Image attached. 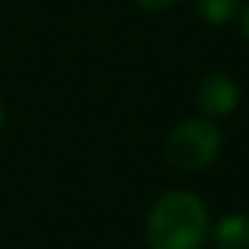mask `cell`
<instances>
[{
	"mask_svg": "<svg viewBox=\"0 0 249 249\" xmlns=\"http://www.w3.org/2000/svg\"><path fill=\"white\" fill-rule=\"evenodd\" d=\"M3 121H6V110H3V105H0V129H3Z\"/></svg>",
	"mask_w": 249,
	"mask_h": 249,
	"instance_id": "8",
	"label": "cell"
},
{
	"mask_svg": "<svg viewBox=\"0 0 249 249\" xmlns=\"http://www.w3.org/2000/svg\"><path fill=\"white\" fill-rule=\"evenodd\" d=\"M140 8H145V11H163V8L174 6L177 0H134Z\"/></svg>",
	"mask_w": 249,
	"mask_h": 249,
	"instance_id": "6",
	"label": "cell"
},
{
	"mask_svg": "<svg viewBox=\"0 0 249 249\" xmlns=\"http://www.w3.org/2000/svg\"><path fill=\"white\" fill-rule=\"evenodd\" d=\"M198 14L212 24H225L238 11V0H196Z\"/></svg>",
	"mask_w": 249,
	"mask_h": 249,
	"instance_id": "5",
	"label": "cell"
},
{
	"mask_svg": "<svg viewBox=\"0 0 249 249\" xmlns=\"http://www.w3.org/2000/svg\"><path fill=\"white\" fill-rule=\"evenodd\" d=\"M222 147V137L214 124L201 118L182 121L166 137V161L179 172H198L209 166Z\"/></svg>",
	"mask_w": 249,
	"mask_h": 249,
	"instance_id": "2",
	"label": "cell"
},
{
	"mask_svg": "<svg viewBox=\"0 0 249 249\" xmlns=\"http://www.w3.org/2000/svg\"><path fill=\"white\" fill-rule=\"evenodd\" d=\"M244 33H247V40H249V6L244 11Z\"/></svg>",
	"mask_w": 249,
	"mask_h": 249,
	"instance_id": "7",
	"label": "cell"
},
{
	"mask_svg": "<svg viewBox=\"0 0 249 249\" xmlns=\"http://www.w3.org/2000/svg\"><path fill=\"white\" fill-rule=\"evenodd\" d=\"M212 241L217 249H249V217L225 214L214 225Z\"/></svg>",
	"mask_w": 249,
	"mask_h": 249,
	"instance_id": "4",
	"label": "cell"
},
{
	"mask_svg": "<svg viewBox=\"0 0 249 249\" xmlns=\"http://www.w3.org/2000/svg\"><path fill=\"white\" fill-rule=\"evenodd\" d=\"M209 236V214L201 198L174 190L158 198L147 220L150 249H201Z\"/></svg>",
	"mask_w": 249,
	"mask_h": 249,
	"instance_id": "1",
	"label": "cell"
},
{
	"mask_svg": "<svg viewBox=\"0 0 249 249\" xmlns=\"http://www.w3.org/2000/svg\"><path fill=\"white\" fill-rule=\"evenodd\" d=\"M198 107L204 110L206 115H228L236 110L238 105V86L222 72H214V75H206L198 86Z\"/></svg>",
	"mask_w": 249,
	"mask_h": 249,
	"instance_id": "3",
	"label": "cell"
}]
</instances>
